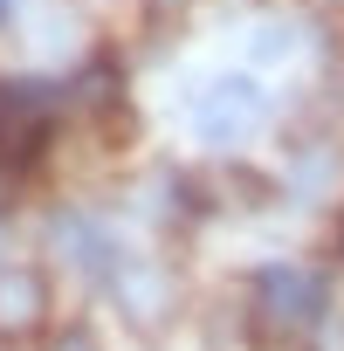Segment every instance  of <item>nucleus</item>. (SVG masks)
Instances as JSON below:
<instances>
[{"label":"nucleus","instance_id":"f257e3e1","mask_svg":"<svg viewBox=\"0 0 344 351\" xmlns=\"http://www.w3.org/2000/svg\"><path fill=\"white\" fill-rule=\"evenodd\" d=\"M56 90L42 83H0V172H35L56 131Z\"/></svg>","mask_w":344,"mask_h":351},{"label":"nucleus","instance_id":"f03ea898","mask_svg":"<svg viewBox=\"0 0 344 351\" xmlns=\"http://www.w3.org/2000/svg\"><path fill=\"white\" fill-rule=\"evenodd\" d=\"M262 110H269L262 83H248V76H214V83L200 90V104H193V138L214 145V152H234V145L262 124Z\"/></svg>","mask_w":344,"mask_h":351},{"label":"nucleus","instance_id":"7ed1b4c3","mask_svg":"<svg viewBox=\"0 0 344 351\" xmlns=\"http://www.w3.org/2000/svg\"><path fill=\"white\" fill-rule=\"evenodd\" d=\"M255 310H262V324H269V330H303V324H317V317H323V276L269 262V269L255 276Z\"/></svg>","mask_w":344,"mask_h":351},{"label":"nucleus","instance_id":"20e7f679","mask_svg":"<svg viewBox=\"0 0 344 351\" xmlns=\"http://www.w3.org/2000/svg\"><path fill=\"white\" fill-rule=\"evenodd\" d=\"M110 296H117V317L138 330V337H158L172 324V303H180V289H172V276L158 262H131L110 276Z\"/></svg>","mask_w":344,"mask_h":351},{"label":"nucleus","instance_id":"39448f33","mask_svg":"<svg viewBox=\"0 0 344 351\" xmlns=\"http://www.w3.org/2000/svg\"><path fill=\"white\" fill-rule=\"evenodd\" d=\"M42 324H49L42 269H0V337H35Z\"/></svg>","mask_w":344,"mask_h":351},{"label":"nucleus","instance_id":"423d86ee","mask_svg":"<svg viewBox=\"0 0 344 351\" xmlns=\"http://www.w3.org/2000/svg\"><path fill=\"white\" fill-rule=\"evenodd\" d=\"M117 97H124V76H117V62H90V69L69 83V104H76L83 117H103V110H117Z\"/></svg>","mask_w":344,"mask_h":351},{"label":"nucleus","instance_id":"0eeeda50","mask_svg":"<svg viewBox=\"0 0 344 351\" xmlns=\"http://www.w3.org/2000/svg\"><path fill=\"white\" fill-rule=\"evenodd\" d=\"M42 351H103V344H97V337H90L83 324H62V330H56V337H49Z\"/></svg>","mask_w":344,"mask_h":351},{"label":"nucleus","instance_id":"6e6552de","mask_svg":"<svg viewBox=\"0 0 344 351\" xmlns=\"http://www.w3.org/2000/svg\"><path fill=\"white\" fill-rule=\"evenodd\" d=\"M289 56V28H262L255 35V62H282Z\"/></svg>","mask_w":344,"mask_h":351},{"label":"nucleus","instance_id":"1a4fd4ad","mask_svg":"<svg viewBox=\"0 0 344 351\" xmlns=\"http://www.w3.org/2000/svg\"><path fill=\"white\" fill-rule=\"evenodd\" d=\"M145 8H151V14H186L193 0H145Z\"/></svg>","mask_w":344,"mask_h":351},{"label":"nucleus","instance_id":"9d476101","mask_svg":"<svg viewBox=\"0 0 344 351\" xmlns=\"http://www.w3.org/2000/svg\"><path fill=\"white\" fill-rule=\"evenodd\" d=\"M337 255H344V221H337Z\"/></svg>","mask_w":344,"mask_h":351},{"label":"nucleus","instance_id":"9b49d317","mask_svg":"<svg viewBox=\"0 0 344 351\" xmlns=\"http://www.w3.org/2000/svg\"><path fill=\"white\" fill-rule=\"evenodd\" d=\"M8 8H14V0H0V21H8Z\"/></svg>","mask_w":344,"mask_h":351}]
</instances>
